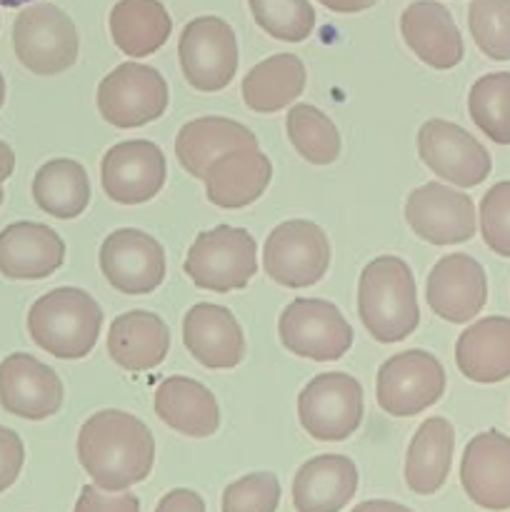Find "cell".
Wrapping results in <instances>:
<instances>
[{
    "mask_svg": "<svg viewBox=\"0 0 510 512\" xmlns=\"http://www.w3.org/2000/svg\"><path fill=\"white\" fill-rule=\"evenodd\" d=\"M465 495L485 510H510V438L485 430L465 445L460 460Z\"/></svg>",
    "mask_w": 510,
    "mask_h": 512,
    "instance_id": "18",
    "label": "cell"
},
{
    "mask_svg": "<svg viewBox=\"0 0 510 512\" xmlns=\"http://www.w3.org/2000/svg\"><path fill=\"white\" fill-rule=\"evenodd\" d=\"M78 460L95 488L123 493L143 483L153 470V433L135 415L123 410H100L80 428Z\"/></svg>",
    "mask_w": 510,
    "mask_h": 512,
    "instance_id": "1",
    "label": "cell"
},
{
    "mask_svg": "<svg viewBox=\"0 0 510 512\" xmlns=\"http://www.w3.org/2000/svg\"><path fill=\"white\" fill-rule=\"evenodd\" d=\"M155 415L175 433L188 438H210L220 425L215 395L203 383L190 378H165L155 390Z\"/></svg>",
    "mask_w": 510,
    "mask_h": 512,
    "instance_id": "25",
    "label": "cell"
},
{
    "mask_svg": "<svg viewBox=\"0 0 510 512\" xmlns=\"http://www.w3.org/2000/svg\"><path fill=\"white\" fill-rule=\"evenodd\" d=\"M0 405L15 418L45 420L63 405V383L38 358L13 353L0 363Z\"/></svg>",
    "mask_w": 510,
    "mask_h": 512,
    "instance_id": "17",
    "label": "cell"
},
{
    "mask_svg": "<svg viewBox=\"0 0 510 512\" xmlns=\"http://www.w3.org/2000/svg\"><path fill=\"white\" fill-rule=\"evenodd\" d=\"M3 198H5V193H3V188H0V205H3Z\"/></svg>",
    "mask_w": 510,
    "mask_h": 512,
    "instance_id": "46",
    "label": "cell"
},
{
    "mask_svg": "<svg viewBox=\"0 0 510 512\" xmlns=\"http://www.w3.org/2000/svg\"><path fill=\"white\" fill-rule=\"evenodd\" d=\"M405 45L435 70H450L463 60L465 45L453 15L435 0H415L400 15Z\"/></svg>",
    "mask_w": 510,
    "mask_h": 512,
    "instance_id": "19",
    "label": "cell"
},
{
    "mask_svg": "<svg viewBox=\"0 0 510 512\" xmlns=\"http://www.w3.org/2000/svg\"><path fill=\"white\" fill-rule=\"evenodd\" d=\"M350 512H415L400 503H390V500H365V503L355 505Z\"/></svg>",
    "mask_w": 510,
    "mask_h": 512,
    "instance_id": "42",
    "label": "cell"
},
{
    "mask_svg": "<svg viewBox=\"0 0 510 512\" xmlns=\"http://www.w3.org/2000/svg\"><path fill=\"white\" fill-rule=\"evenodd\" d=\"M430 310L448 323L473 320L488 300V278L483 265L465 253H453L433 265L425 285Z\"/></svg>",
    "mask_w": 510,
    "mask_h": 512,
    "instance_id": "16",
    "label": "cell"
},
{
    "mask_svg": "<svg viewBox=\"0 0 510 512\" xmlns=\"http://www.w3.org/2000/svg\"><path fill=\"white\" fill-rule=\"evenodd\" d=\"M73 512H140V500L130 493H105L95 485H85Z\"/></svg>",
    "mask_w": 510,
    "mask_h": 512,
    "instance_id": "38",
    "label": "cell"
},
{
    "mask_svg": "<svg viewBox=\"0 0 510 512\" xmlns=\"http://www.w3.org/2000/svg\"><path fill=\"white\" fill-rule=\"evenodd\" d=\"M258 270V245L245 228L218 225L205 230L190 245L185 273L198 288L230 293L250 283Z\"/></svg>",
    "mask_w": 510,
    "mask_h": 512,
    "instance_id": "4",
    "label": "cell"
},
{
    "mask_svg": "<svg viewBox=\"0 0 510 512\" xmlns=\"http://www.w3.org/2000/svg\"><path fill=\"white\" fill-rule=\"evenodd\" d=\"M3 103H5V78L3 73H0V108H3Z\"/></svg>",
    "mask_w": 510,
    "mask_h": 512,
    "instance_id": "45",
    "label": "cell"
},
{
    "mask_svg": "<svg viewBox=\"0 0 510 512\" xmlns=\"http://www.w3.org/2000/svg\"><path fill=\"white\" fill-rule=\"evenodd\" d=\"M458 370L473 383H500L510 378V318L490 315L463 330L455 345Z\"/></svg>",
    "mask_w": 510,
    "mask_h": 512,
    "instance_id": "26",
    "label": "cell"
},
{
    "mask_svg": "<svg viewBox=\"0 0 510 512\" xmlns=\"http://www.w3.org/2000/svg\"><path fill=\"white\" fill-rule=\"evenodd\" d=\"M28 3H35V0H0L3 8H20V5H28Z\"/></svg>",
    "mask_w": 510,
    "mask_h": 512,
    "instance_id": "44",
    "label": "cell"
},
{
    "mask_svg": "<svg viewBox=\"0 0 510 512\" xmlns=\"http://www.w3.org/2000/svg\"><path fill=\"white\" fill-rule=\"evenodd\" d=\"M173 30L160 0H118L110 10V35L130 58H145L163 48Z\"/></svg>",
    "mask_w": 510,
    "mask_h": 512,
    "instance_id": "29",
    "label": "cell"
},
{
    "mask_svg": "<svg viewBox=\"0 0 510 512\" xmlns=\"http://www.w3.org/2000/svg\"><path fill=\"white\" fill-rule=\"evenodd\" d=\"M100 270L118 293L148 295L165 280L163 245L143 230H115L100 245Z\"/></svg>",
    "mask_w": 510,
    "mask_h": 512,
    "instance_id": "14",
    "label": "cell"
},
{
    "mask_svg": "<svg viewBox=\"0 0 510 512\" xmlns=\"http://www.w3.org/2000/svg\"><path fill=\"white\" fill-rule=\"evenodd\" d=\"M280 343L298 358L330 363L353 345V328L328 300L298 298L283 310L278 323Z\"/></svg>",
    "mask_w": 510,
    "mask_h": 512,
    "instance_id": "11",
    "label": "cell"
},
{
    "mask_svg": "<svg viewBox=\"0 0 510 512\" xmlns=\"http://www.w3.org/2000/svg\"><path fill=\"white\" fill-rule=\"evenodd\" d=\"M155 512H205V500L195 490L175 488L160 498Z\"/></svg>",
    "mask_w": 510,
    "mask_h": 512,
    "instance_id": "40",
    "label": "cell"
},
{
    "mask_svg": "<svg viewBox=\"0 0 510 512\" xmlns=\"http://www.w3.org/2000/svg\"><path fill=\"white\" fill-rule=\"evenodd\" d=\"M305 90V65L298 55L278 53L248 70L243 100L253 113H278Z\"/></svg>",
    "mask_w": 510,
    "mask_h": 512,
    "instance_id": "30",
    "label": "cell"
},
{
    "mask_svg": "<svg viewBox=\"0 0 510 512\" xmlns=\"http://www.w3.org/2000/svg\"><path fill=\"white\" fill-rule=\"evenodd\" d=\"M180 68L185 80L200 93H215L233 83L238 70V38L235 30L215 15L190 20L180 33Z\"/></svg>",
    "mask_w": 510,
    "mask_h": 512,
    "instance_id": "8",
    "label": "cell"
},
{
    "mask_svg": "<svg viewBox=\"0 0 510 512\" xmlns=\"http://www.w3.org/2000/svg\"><path fill=\"white\" fill-rule=\"evenodd\" d=\"M480 233L495 255L510 258V180L495 183L480 200Z\"/></svg>",
    "mask_w": 510,
    "mask_h": 512,
    "instance_id": "37",
    "label": "cell"
},
{
    "mask_svg": "<svg viewBox=\"0 0 510 512\" xmlns=\"http://www.w3.org/2000/svg\"><path fill=\"white\" fill-rule=\"evenodd\" d=\"M25 463V448L23 440L15 430L0 425V495L15 485L20 470H23Z\"/></svg>",
    "mask_w": 510,
    "mask_h": 512,
    "instance_id": "39",
    "label": "cell"
},
{
    "mask_svg": "<svg viewBox=\"0 0 510 512\" xmlns=\"http://www.w3.org/2000/svg\"><path fill=\"white\" fill-rule=\"evenodd\" d=\"M455 433L445 418H428L410 440L405 485L415 495H433L445 485L453 465Z\"/></svg>",
    "mask_w": 510,
    "mask_h": 512,
    "instance_id": "28",
    "label": "cell"
},
{
    "mask_svg": "<svg viewBox=\"0 0 510 512\" xmlns=\"http://www.w3.org/2000/svg\"><path fill=\"white\" fill-rule=\"evenodd\" d=\"M318 3L333 13H360V10L373 8L378 0H318Z\"/></svg>",
    "mask_w": 510,
    "mask_h": 512,
    "instance_id": "41",
    "label": "cell"
},
{
    "mask_svg": "<svg viewBox=\"0 0 510 512\" xmlns=\"http://www.w3.org/2000/svg\"><path fill=\"white\" fill-rule=\"evenodd\" d=\"M445 393V370L428 350H405L378 370L375 398L383 413L413 418L438 403Z\"/></svg>",
    "mask_w": 510,
    "mask_h": 512,
    "instance_id": "6",
    "label": "cell"
},
{
    "mask_svg": "<svg viewBox=\"0 0 510 512\" xmlns=\"http://www.w3.org/2000/svg\"><path fill=\"white\" fill-rule=\"evenodd\" d=\"M65 260V243L43 223H13L0 230V273L10 280H43Z\"/></svg>",
    "mask_w": 510,
    "mask_h": 512,
    "instance_id": "22",
    "label": "cell"
},
{
    "mask_svg": "<svg viewBox=\"0 0 510 512\" xmlns=\"http://www.w3.org/2000/svg\"><path fill=\"white\" fill-rule=\"evenodd\" d=\"M183 343L210 370L235 368L245 355V338L235 315L213 303H198L185 313Z\"/></svg>",
    "mask_w": 510,
    "mask_h": 512,
    "instance_id": "20",
    "label": "cell"
},
{
    "mask_svg": "<svg viewBox=\"0 0 510 512\" xmlns=\"http://www.w3.org/2000/svg\"><path fill=\"white\" fill-rule=\"evenodd\" d=\"M33 200L43 213L53 215V218H78L90 203L88 173L78 160H48L45 165H40L33 178Z\"/></svg>",
    "mask_w": 510,
    "mask_h": 512,
    "instance_id": "31",
    "label": "cell"
},
{
    "mask_svg": "<svg viewBox=\"0 0 510 512\" xmlns=\"http://www.w3.org/2000/svg\"><path fill=\"white\" fill-rule=\"evenodd\" d=\"M418 153L438 178L458 188H475L493 170V160L483 143L450 120L433 118L423 123L418 133Z\"/></svg>",
    "mask_w": 510,
    "mask_h": 512,
    "instance_id": "12",
    "label": "cell"
},
{
    "mask_svg": "<svg viewBox=\"0 0 510 512\" xmlns=\"http://www.w3.org/2000/svg\"><path fill=\"white\" fill-rule=\"evenodd\" d=\"M255 23L273 38L300 43L315 28V10L310 0H248Z\"/></svg>",
    "mask_w": 510,
    "mask_h": 512,
    "instance_id": "34",
    "label": "cell"
},
{
    "mask_svg": "<svg viewBox=\"0 0 510 512\" xmlns=\"http://www.w3.org/2000/svg\"><path fill=\"white\" fill-rule=\"evenodd\" d=\"M358 490V468L345 455H318L300 465L293 480L298 512H340Z\"/></svg>",
    "mask_w": 510,
    "mask_h": 512,
    "instance_id": "23",
    "label": "cell"
},
{
    "mask_svg": "<svg viewBox=\"0 0 510 512\" xmlns=\"http://www.w3.org/2000/svg\"><path fill=\"white\" fill-rule=\"evenodd\" d=\"M358 315L378 343H398L415 333L418 285L405 260L380 255L365 265L358 283Z\"/></svg>",
    "mask_w": 510,
    "mask_h": 512,
    "instance_id": "2",
    "label": "cell"
},
{
    "mask_svg": "<svg viewBox=\"0 0 510 512\" xmlns=\"http://www.w3.org/2000/svg\"><path fill=\"white\" fill-rule=\"evenodd\" d=\"M13 50L30 73H65L78 60V28L58 5H28L13 23Z\"/></svg>",
    "mask_w": 510,
    "mask_h": 512,
    "instance_id": "5",
    "label": "cell"
},
{
    "mask_svg": "<svg viewBox=\"0 0 510 512\" xmlns=\"http://www.w3.org/2000/svg\"><path fill=\"white\" fill-rule=\"evenodd\" d=\"M238 148H258V138L243 123H235L228 118H195L180 128L175 138V155L183 165L185 173L203 180L205 170L220 155Z\"/></svg>",
    "mask_w": 510,
    "mask_h": 512,
    "instance_id": "27",
    "label": "cell"
},
{
    "mask_svg": "<svg viewBox=\"0 0 510 512\" xmlns=\"http://www.w3.org/2000/svg\"><path fill=\"white\" fill-rule=\"evenodd\" d=\"M168 108V83L155 68L143 63H123L110 70L98 85V110L115 128H140Z\"/></svg>",
    "mask_w": 510,
    "mask_h": 512,
    "instance_id": "10",
    "label": "cell"
},
{
    "mask_svg": "<svg viewBox=\"0 0 510 512\" xmlns=\"http://www.w3.org/2000/svg\"><path fill=\"white\" fill-rule=\"evenodd\" d=\"M293 148L313 165H330L340 155V133L333 120L315 105L295 103L285 118Z\"/></svg>",
    "mask_w": 510,
    "mask_h": 512,
    "instance_id": "32",
    "label": "cell"
},
{
    "mask_svg": "<svg viewBox=\"0 0 510 512\" xmlns=\"http://www.w3.org/2000/svg\"><path fill=\"white\" fill-rule=\"evenodd\" d=\"M273 178V163L258 148H238L208 165L203 180L208 200L218 208L238 210L255 203Z\"/></svg>",
    "mask_w": 510,
    "mask_h": 512,
    "instance_id": "21",
    "label": "cell"
},
{
    "mask_svg": "<svg viewBox=\"0 0 510 512\" xmlns=\"http://www.w3.org/2000/svg\"><path fill=\"white\" fill-rule=\"evenodd\" d=\"M468 28L490 60H510V0H473Z\"/></svg>",
    "mask_w": 510,
    "mask_h": 512,
    "instance_id": "35",
    "label": "cell"
},
{
    "mask_svg": "<svg viewBox=\"0 0 510 512\" xmlns=\"http://www.w3.org/2000/svg\"><path fill=\"white\" fill-rule=\"evenodd\" d=\"M405 220L430 245L468 243L475 235V205L470 195L443 183H425L405 200Z\"/></svg>",
    "mask_w": 510,
    "mask_h": 512,
    "instance_id": "13",
    "label": "cell"
},
{
    "mask_svg": "<svg viewBox=\"0 0 510 512\" xmlns=\"http://www.w3.org/2000/svg\"><path fill=\"white\" fill-rule=\"evenodd\" d=\"M305 433L323 443L348 440L363 420V388L348 373L315 375L298 398Z\"/></svg>",
    "mask_w": 510,
    "mask_h": 512,
    "instance_id": "7",
    "label": "cell"
},
{
    "mask_svg": "<svg viewBox=\"0 0 510 512\" xmlns=\"http://www.w3.org/2000/svg\"><path fill=\"white\" fill-rule=\"evenodd\" d=\"M278 478L273 473H250L223 493V512H275L280 505Z\"/></svg>",
    "mask_w": 510,
    "mask_h": 512,
    "instance_id": "36",
    "label": "cell"
},
{
    "mask_svg": "<svg viewBox=\"0 0 510 512\" xmlns=\"http://www.w3.org/2000/svg\"><path fill=\"white\" fill-rule=\"evenodd\" d=\"M100 183L115 203H148L165 185L163 150L150 140H125L113 145L100 163Z\"/></svg>",
    "mask_w": 510,
    "mask_h": 512,
    "instance_id": "15",
    "label": "cell"
},
{
    "mask_svg": "<svg viewBox=\"0 0 510 512\" xmlns=\"http://www.w3.org/2000/svg\"><path fill=\"white\" fill-rule=\"evenodd\" d=\"M170 350V330L160 315L130 310L110 325L108 353L115 365L130 373L158 368Z\"/></svg>",
    "mask_w": 510,
    "mask_h": 512,
    "instance_id": "24",
    "label": "cell"
},
{
    "mask_svg": "<svg viewBox=\"0 0 510 512\" xmlns=\"http://www.w3.org/2000/svg\"><path fill=\"white\" fill-rule=\"evenodd\" d=\"M468 113L493 143L510 145V73H488L475 80Z\"/></svg>",
    "mask_w": 510,
    "mask_h": 512,
    "instance_id": "33",
    "label": "cell"
},
{
    "mask_svg": "<svg viewBox=\"0 0 510 512\" xmlns=\"http://www.w3.org/2000/svg\"><path fill=\"white\" fill-rule=\"evenodd\" d=\"M15 170V153L5 140H0V185L13 175Z\"/></svg>",
    "mask_w": 510,
    "mask_h": 512,
    "instance_id": "43",
    "label": "cell"
},
{
    "mask_svg": "<svg viewBox=\"0 0 510 512\" xmlns=\"http://www.w3.org/2000/svg\"><path fill=\"white\" fill-rule=\"evenodd\" d=\"M103 310L80 288H55L28 310V333L40 350L60 360H80L95 348Z\"/></svg>",
    "mask_w": 510,
    "mask_h": 512,
    "instance_id": "3",
    "label": "cell"
},
{
    "mask_svg": "<svg viewBox=\"0 0 510 512\" xmlns=\"http://www.w3.org/2000/svg\"><path fill=\"white\" fill-rule=\"evenodd\" d=\"M330 265V240L310 220H288L270 230L263 248V268L285 288H310Z\"/></svg>",
    "mask_w": 510,
    "mask_h": 512,
    "instance_id": "9",
    "label": "cell"
}]
</instances>
